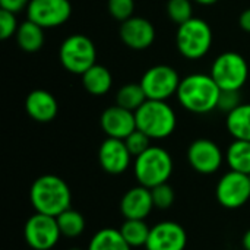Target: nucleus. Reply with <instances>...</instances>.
<instances>
[{"label": "nucleus", "mask_w": 250, "mask_h": 250, "mask_svg": "<svg viewBox=\"0 0 250 250\" xmlns=\"http://www.w3.org/2000/svg\"><path fill=\"white\" fill-rule=\"evenodd\" d=\"M221 89L211 75L192 73L180 81L177 100L180 105L195 114H207L217 110Z\"/></svg>", "instance_id": "f257e3e1"}, {"label": "nucleus", "mask_w": 250, "mask_h": 250, "mask_svg": "<svg viewBox=\"0 0 250 250\" xmlns=\"http://www.w3.org/2000/svg\"><path fill=\"white\" fill-rule=\"evenodd\" d=\"M29 201L35 212L59 217L63 211L70 208L72 192L62 177L44 174L31 185Z\"/></svg>", "instance_id": "f03ea898"}, {"label": "nucleus", "mask_w": 250, "mask_h": 250, "mask_svg": "<svg viewBox=\"0 0 250 250\" xmlns=\"http://www.w3.org/2000/svg\"><path fill=\"white\" fill-rule=\"evenodd\" d=\"M135 116L136 127L146 133L151 139H166L177 126L176 113L167 101L146 100L135 111Z\"/></svg>", "instance_id": "7ed1b4c3"}, {"label": "nucleus", "mask_w": 250, "mask_h": 250, "mask_svg": "<svg viewBox=\"0 0 250 250\" xmlns=\"http://www.w3.org/2000/svg\"><path fill=\"white\" fill-rule=\"evenodd\" d=\"M173 173V158L167 149L151 145L144 154L135 157L133 174L141 186L155 188L167 183Z\"/></svg>", "instance_id": "20e7f679"}, {"label": "nucleus", "mask_w": 250, "mask_h": 250, "mask_svg": "<svg viewBox=\"0 0 250 250\" xmlns=\"http://www.w3.org/2000/svg\"><path fill=\"white\" fill-rule=\"evenodd\" d=\"M179 53L189 60H199L208 54L212 45V29L201 18H192L179 25L176 34Z\"/></svg>", "instance_id": "39448f33"}, {"label": "nucleus", "mask_w": 250, "mask_h": 250, "mask_svg": "<svg viewBox=\"0 0 250 250\" xmlns=\"http://www.w3.org/2000/svg\"><path fill=\"white\" fill-rule=\"evenodd\" d=\"M62 66L75 75H83L97 63V48L94 41L83 34L69 35L59 48Z\"/></svg>", "instance_id": "423d86ee"}, {"label": "nucleus", "mask_w": 250, "mask_h": 250, "mask_svg": "<svg viewBox=\"0 0 250 250\" xmlns=\"http://www.w3.org/2000/svg\"><path fill=\"white\" fill-rule=\"evenodd\" d=\"M209 75L221 91H240L248 82L249 64L242 54L226 51L214 60Z\"/></svg>", "instance_id": "0eeeda50"}, {"label": "nucleus", "mask_w": 250, "mask_h": 250, "mask_svg": "<svg viewBox=\"0 0 250 250\" xmlns=\"http://www.w3.org/2000/svg\"><path fill=\"white\" fill-rule=\"evenodd\" d=\"M180 76L174 67L168 64H157L149 67L141 78V86L148 100L167 101L177 94Z\"/></svg>", "instance_id": "6e6552de"}, {"label": "nucleus", "mask_w": 250, "mask_h": 250, "mask_svg": "<svg viewBox=\"0 0 250 250\" xmlns=\"http://www.w3.org/2000/svg\"><path fill=\"white\" fill-rule=\"evenodd\" d=\"M62 233L57 218L35 212L23 226V239L32 250H51L60 240Z\"/></svg>", "instance_id": "1a4fd4ad"}, {"label": "nucleus", "mask_w": 250, "mask_h": 250, "mask_svg": "<svg viewBox=\"0 0 250 250\" xmlns=\"http://www.w3.org/2000/svg\"><path fill=\"white\" fill-rule=\"evenodd\" d=\"M215 196L220 205L227 209H237L250 199V177L239 171L230 170L217 183Z\"/></svg>", "instance_id": "9d476101"}, {"label": "nucleus", "mask_w": 250, "mask_h": 250, "mask_svg": "<svg viewBox=\"0 0 250 250\" xmlns=\"http://www.w3.org/2000/svg\"><path fill=\"white\" fill-rule=\"evenodd\" d=\"M70 15L72 4L69 0H31L26 7L28 19L44 29L66 23Z\"/></svg>", "instance_id": "9b49d317"}, {"label": "nucleus", "mask_w": 250, "mask_h": 250, "mask_svg": "<svg viewBox=\"0 0 250 250\" xmlns=\"http://www.w3.org/2000/svg\"><path fill=\"white\" fill-rule=\"evenodd\" d=\"M223 151L211 139H196L188 148V161L199 174H214L223 166Z\"/></svg>", "instance_id": "f8f14e48"}, {"label": "nucleus", "mask_w": 250, "mask_h": 250, "mask_svg": "<svg viewBox=\"0 0 250 250\" xmlns=\"http://www.w3.org/2000/svg\"><path fill=\"white\" fill-rule=\"evenodd\" d=\"M188 245L186 230L174 221H161L151 227L146 250H185Z\"/></svg>", "instance_id": "ddd939ff"}, {"label": "nucleus", "mask_w": 250, "mask_h": 250, "mask_svg": "<svg viewBox=\"0 0 250 250\" xmlns=\"http://www.w3.org/2000/svg\"><path fill=\"white\" fill-rule=\"evenodd\" d=\"M98 161L105 173L117 176L123 174L129 168L132 163V154L129 152L123 139L107 138L100 145Z\"/></svg>", "instance_id": "4468645a"}, {"label": "nucleus", "mask_w": 250, "mask_h": 250, "mask_svg": "<svg viewBox=\"0 0 250 250\" xmlns=\"http://www.w3.org/2000/svg\"><path fill=\"white\" fill-rule=\"evenodd\" d=\"M100 125L107 138H116L123 141L138 129L135 111L123 108L117 104L103 111L100 117Z\"/></svg>", "instance_id": "2eb2a0df"}, {"label": "nucleus", "mask_w": 250, "mask_h": 250, "mask_svg": "<svg viewBox=\"0 0 250 250\" xmlns=\"http://www.w3.org/2000/svg\"><path fill=\"white\" fill-rule=\"evenodd\" d=\"M120 38L123 44L132 50H146L155 41L154 25L139 16H132L120 25Z\"/></svg>", "instance_id": "dca6fc26"}, {"label": "nucleus", "mask_w": 250, "mask_h": 250, "mask_svg": "<svg viewBox=\"0 0 250 250\" xmlns=\"http://www.w3.org/2000/svg\"><path fill=\"white\" fill-rule=\"evenodd\" d=\"M154 208L151 189L141 185L129 189L120 201V212L125 220H145Z\"/></svg>", "instance_id": "f3484780"}, {"label": "nucleus", "mask_w": 250, "mask_h": 250, "mask_svg": "<svg viewBox=\"0 0 250 250\" xmlns=\"http://www.w3.org/2000/svg\"><path fill=\"white\" fill-rule=\"evenodd\" d=\"M25 110L32 120L38 123H48L57 116L59 104L51 92L45 89H34L26 95Z\"/></svg>", "instance_id": "a211bd4d"}, {"label": "nucleus", "mask_w": 250, "mask_h": 250, "mask_svg": "<svg viewBox=\"0 0 250 250\" xmlns=\"http://www.w3.org/2000/svg\"><path fill=\"white\" fill-rule=\"evenodd\" d=\"M81 76H82V85H83V88L91 95L101 97V95L107 94L111 89L113 76H111L110 70L105 66H103V64H97L95 63L92 67H89Z\"/></svg>", "instance_id": "6ab92c4d"}, {"label": "nucleus", "mask_w": 250, "mask_h": 250, "mask_svg": "<svg viewBox=\"0 0 250 250\" xmlns=\"http://www.w3.org/2000/svg\"><path fill=\"white\" fill-rule=\"evenodd\" d=\"M15 38L21 50L26 53H35L41 50V47L44 45V28L26 19L25 22L19 23Z\"/></svg>", "instance_id": "aec40b11"}, {"label": "nucleus", "mask_w": 250, "mask_h": 250, "mask_svg": "<svg viewBox=\"0 0 250 250\" xmlns=\"http://www.w3.org/2000/svg\"><path fill=\"white\" fill-rule=\"evenodd\" d=\"M226 126L229 133L234 139L250 142V103L240 104L231 113L227 114Z\"/></svg>", "instance_id": "412c9836"}, {"label": "nucleus", "mask_w": 250, "mask_h": 250, "mask_svg": "<svg viewBox=\"0 0 250 250\" xmlns=\"http://www.w3.org/2000/svg\"><path fill=\"white\" fill-rule=\"evenodd\" d=\"M226 161L233 171L250 174V142L234 139L226 152Z\"/></svg>", "instance_id": "4be33fe9"}, {"label": "nucleus", "mask_w": 250, "mask_h": 250, "mask_svg": "<svg viewBox=\"0 0 250 250\" xmlns=\"http://www.w3.org/2000/svg\"><path fill=\"white\" fill-rule=\"evenodd\" d=\"M86 250H132L120 231L111 227L98 230L88 243Z\"/></svg>", "instance_id": "5701e85b"}, {"label": "nucleus", "mask_w": 250, "mask_h": 250, "mask_svg": "<svg viewBox=\"0 0 250 250\" xmlns=\"http://www.w3.org/2000/svg\"><path fill=\"white\" fill-rule=\"evenodd\" d=\"M119 231L132 249L145 248L151 233V227L145 223V220H125Z\"/></svg>", "instance_id": "b1692460"}, {"label": "nucleus", "mask_w": 250, "mask_h": 250, "mask_svg": "<svg viewBox=\"0 0 250 250\" xmlns=\"http://www.w3.org/2000/svg\"><path fill=\"white\" fill-rule=\"evenodd\" d=\"M57 218V224L60 229L62 236L69 237V239H75L78 236H81L85 230V218L83 215L76 211V209H66L63 211Z\"/></svg>", "instance_id": "393cba45"}, {"label": "nucleus", "mask_w": 250, "mask_h": 250, "mask_svg": "<svg viewBox=\"0 0 250 250\" xmlns=\"http://www.w3.org/2000/svg\"><path fill=\"white\" fill-rule=\"evenodd\" d=\"M146 100L141 83H126L116 94V104L130 111H136Z\"/></svg>", "instance_id": "a878e982"}, {"label": "nucleus", "mask_w": 250, "mask_h": 250, "mask_svg": "<svg viewBox=\"0 0 250 250\" xmlns=\"http://www.w3.org/2000/svg\"><path fill=\"white\" fill-rule=\"evenodd\" d=\"M167 15L168 18L177 23L182 25L186 21L193 18V7L190 0H168L167 1Z\"/></svg>", "instance_id": "bb28decb"}, {"label": "nucleus", "mask_w": 250, "mask_h": 250, "mask_svg": "<svg viewBox=\"0 0 250 250\" xmlns=\"http://www.w3.org/2000/svg\"><path fill=\"white\" fill-rule=\"evenodd\" d=\"M152 193V201H154V207L158 209H168L176 199V193L173 190V188L168 183H163L158 185L155 188L151 189Z\"/></svg>", "instance_id": "cd10ccee"}, {"label": "nucleus", "mask_w": 250, "mask_h": 250, "mask_svg": "<svg viewBox=\"0 0 250 250\" xmlns=\"http://www.w3.org/2000/svg\"><path fill=\"white\" fill-rule=\"evenodd\" d=\"M125 144H126L129 152L132 154V157H138V155L144 154L151 146V138L146 133H144L142 130L136 129L125 139Z\"/></svg>", "instance_id": "c85d7f7f"}, {"label": "nucleus", "mask_w": 250, "mask_h": 250, "mask_svg": "<svg viewBox=\"0 0 250 250\" xmlns=\"http://www.w3.org/2000/svg\"><path fill=\"white\" fill-rule=\"evenodd\" d=\"M108 13L119 22H125L133 16L135 0H108Z\"/></svg>", "instance_id": "c756f323"}, {"label": "nucleus", "mask_w": 250, "mask_h": 250, "mask_svg": "<svg viewBox=\"0 0 250 250\" xmlns=\"http://www.w3.org/2000/svg\"><path fill=\"white\" fill-rule=\"evenodd\" d=\"M18 26L19 23H18L16 15L9 10L0 9V38L9 40L12 35L16 34Z\"/></svg>", "instance_id": "7c9ffc66"}, {"label": "nucleus", "mask_w": 250, "mask_h": 250, "mask_svg": "<svg viewBox=\"0 0 250 250\" xmlns=\"http://www.w3.org/2000/svg\"><path fill=\"white\" fill-rule=\"evenodd\" d=\"M242 104V97H240V91H221L220 94V100H218V105L217 110L224 111V113H231L234 108H237Z\"/></svg>", "instance_id": "2f4dec72"}, {"label": "nucleus", "mask_w": 250, "mask_h": 250, "mask_svg": "<svg viewBox=\"0 0 250 250\" xmlns=\"http://www.w3.org/2000/svg\"><path fill=\"white\" fill-rule=\"evenodd\" d=\"M31 0H0V9L9 10L12 13H19L28 7Z\"/></svg>", "instance_id": "473e14b6"}, {"label": "nucleus", "mask_w": 250, "mask_h": 250, "mask_svg": "<svg viewBox=\"0 0 250 250\" xmlns=\"http://www.w3.org/2000/svg\"><path fill=\"white\" fill-rule=\"evenodd\" d=\"M239 25L243 31L250 32V7L249 9H245L239 18Z\"/></svg>", "instance_id": "72a5a7b5"}, {"label": "nucleus", "mask_w": 250, "mask_h": 250, "mask_svg": "<svg viewBox=\"0 0 250 250\" xmlns=\"http://www.w3.org/2000/svg\"><path fill=\"white\" fill-rule=\"evenodd\" d=\"M242 245L245 250H250V229L243 234V239H242Z\"/></svg>", "instance_id": "f704fd0d"}, {"label": "nucleus", "mask_w": 250, "mask_h": 250, "mask_svg": "<svg viewBox=\"0 0 250 250\" xmlns=\"http://www.w3.org/2000/svg\"><path fill=\"white\" fill-rule=\"evenodd\" d=\"M196 1L198 4H202V6H211V4H215L218 0H193Z\"/></svg>", "instance_id": "c9c22d12"}, {"label": "nucleus", "mask_w": 250, "mask_h": 250, "mask_svg": "<svg viewBox=\"0 0 250 250\" xmlns=\"http://www.w3.org/2000/svg\"><path fill=\"white\" fill-rule=\"evenodd\" d=\"M69 250H82V249H79V248H72V249H69Z\"/></svg>", "instance_id": "e433bc0d"}, {"label": "nucleus", "mask_w": 250, "mask_h": 250, "mask_svg": "<svg viewBox=\"0 0 250 250\" xmlns=\"http://www.w3.org/2000/svg\"><path fill=\"white\" fill-rule=\"evenodd\" d=\"M249 177H250V174H249Z\"/></svg>", "instance_id": "4c0bfd02"}, {"label": "nucleus", "mask_w": 250, "mask_h": 250, "mask_svg": "<svg viewBox=\"0 0 250 250\" xmlns=\"http://www.w3.org/2000/svg\"><path fill=\"white\" fill-rule=\"evenodd\" d=\"M145 250H146V249H145Z\"/></svg>", "instance_id": "58836bf2"}]
</instances>
